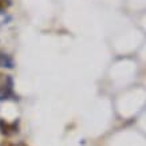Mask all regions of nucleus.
I'll list each match as a JSON object with an SVG mask.
<instances>
[{"instance_id": "f257e3e1", "label": "nucleus", "mask_w": 146, "mask_h": 146, "mask_svg": "<svg viewBox=\"0 0 146 146\" xmlns=\"http://www.w3.org/2000/svg\"><path fill=\"white\" fill-rule=\"evenodd\" d=\"M11 98H15L12 76L0 74V102L8 101Z\"/></svg>"}, {"instance_id": "f03ea898", "label": "nucleus", "mask_w": 146, "mask_h": 146, "mask_svg": "<svg viewBox=\"0 0 146 146\" xmlns=\"http://www.w3.org/2000/svg\"><path fill=\"white\" fill-rule=\"evenodd\" d=\"M19 131V121L7 122L3 118H0V133L5 137H11Z\"/></svg>"}, {"instance_id": "7ed1b4c3", "label": "nucleus", "mask_w": 146, "mask_h": 146, "mask_svg": "<svg viewBox=\"0 0 146 146\" xmlns=\"http://www.w3.org/2000/svg\"><path fill=\"white\" fill-rule=\"evenodd\" d=\"M0 67L12 70L13 67H15V62H13L12 56L8 55V54H4V52L0 51Z\"/></svg>"}, {"instance_id": "20e7f679", "label": "nucleus", "mask_w": 146, "mask_h": 146, "mask_svg": "<svg viewBox=\"0 0 146 146\" xmlns=\"http://www.w3.org/2000/svg\"><path fill=\"white\" fill-rule=\"evenodd\" d=\"M11 5H12V1H11V0H0V13L5 12Z\"/></svg>"}, {"instance_id": "39448f33", "label": "nucleus", "mask_w": 146, "mask_h": 146, "mask_svg": "<svg viewBox=\"0 0 146 146\" xmlns=\"http://www.w3.org/2000/svg\"><path fill=\"white\" fill-rule=\"evenodd\" d=\"M0 146H16V145L12 143V142H9V141H1L0 142Z\"/></svg>"}, {"instance_id": "423d86ee", "label": "nucleus", "mask_w": 146, "mask_h": 146, "mask_svg": "<svg viewBox=\"0 0 146 146\" xmlns=\"http://www.w3.org/2000/svg\"><path fill=\"white\" fill-rule=\"evenodd\" d=\"M22 146H26V145H22Z\"/></svg>"}]
</instances>
